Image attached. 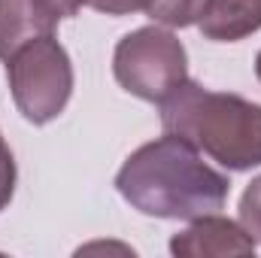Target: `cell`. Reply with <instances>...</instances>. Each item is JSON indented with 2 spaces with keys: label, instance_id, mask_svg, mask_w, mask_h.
I'll return each instance as SVG.
<instances>
[{
  "label": "cell",
  "instance_id": "1",
  "mask_svg": "<svg viewBox=\"0 0 261 258\" xmlns=\"http://www.w3.org/2000/svg\"><path fill=\"white\" fill-rule=\"evenodd\" d=\"M116 192L143 216L192 222L225 207L231 179L210 167L192 143L164 134L125 158Z\"/></svg>",
  "mask_w": 261,
  "mask_h": 258
},
{
  "label": "cell",
  "instance_id": "2",
  "mask_svg": "<svg viewBox=\"0 0 261 258\" xmlns=\"http://www.w3.org/2000/svg\"><path fill=\"white\" fill-rule=\"evenodd\" d=\"M161 107L164 134L192 143L225 170L261 167V104L186 79Z\"/></svg>",
  "mask_w": 261,
  "mask_h": 258
},
{
  "label": "cell",
  "instance_id": "3",
  "mask_svg": "<svg viewBox=\"0 0 261 258\" xmlns=\"http://www.w3.org/2000/svg\"><path fill=\"white\" fill-rule=\"evenodd\" d=\"M6 79L18 113L31 125L55 122L73 94V64L55 34L24 43L6 61Z\"/></svg>",
  "mask_w": 261,
  "mask_h": 258
},
{
  "label": "cell",
  "instance_id": "4",
  "mask_svg": "<svg viewBox=\"0 0 261 258\" xmlns=\"http://www.w3.org/2000/svg\"><path fill=\"white\" fill-rule=\"evenodd\" d=\"M113 73L128 94L161 104L189 79V55L176 34L146 24L119 40L113 52Z\"/></svg>",
  "mask_w": 261,
  "mask_h": 258
},
{
  "label": "cell",
  "instance_id": "5",
  "mask_svg": "<svg viewBox=\"0 0 261 258\" xmlns=\"http://www.w3.org/2000/svg\"><path fill=\"white\" fill-rule=\"evenodd\" d=\"M255 240L249 237V231L234 222L225 219L219 213H206L192 219V225L179 234L170 237V252L176 258H225V255H252L255 252Z\"/></svg>",
  "mask_w": 261,
  "mask_h": 258
},
{
  "label": "cell",
  "instance_id": "6",
  "mask_svg": "<svg viewBox=\"0 0 261 258\" xmlns=\"http://www.w3.org/2000/svg\"><path fill=\"white\" fill-rule=\"evenodd\" d=\"M197 28L213 43H237L261 31V0H206Z\"/></svg>",
  "mask_w": 261,
  "mask_h": 258
},
{
  "label": "cell",
  "instance_id": "7",
  "mask_svg": "<svg viewBox=\"0 0 261 258\" xmlns=\"http://www.w3.org/2000/svg\"><path fill=\"white\" fill-rule=\"evenodd\" d=\"M52 31L55 21H49L34 0H0V61H9L24 43Z\"/></svg>",
  "mask_w": 261,
  "mask_h": 258
},
{
  "label": "cell",
  "instance_id": "8",
  "mask_svg": "<svg viewBox=\"0 0 261 258\" xmlns=\"http://www.w3.org/2000/svg\"><path fill=\"white\" fill-rule=\"evenodd\" d=\"M203 3L206 0H152L146 12L155 24L164 28H192L203 12Z\"/></svg>",
  "mask_w": 261,
  "mask_h": 258
},
{
  "label": "cell",
  "instance_id": "9",
  "mask_svg": "<svg viewBox=\"0 0 261 258\" xmlns=\"http://www.w3.org/2000/svg\"><path fill=\"white\" fill-rule=\"evenodd\" d=\"M240 225L255 243H261V176H255L240 197Z\"/></svg>",
  "mask_w": 261,
  "mask_h": 258
},
{
  "label": "cell",
  "instance_id": "10",
  "mask_svg": "<svg viewBox=\"0 0 261 258\" xmlns=\"http://www.w3.org/2000/svg\"><path fill=\"white\" fill-rule=\"evenodd\" d=\"M15 158H12V149L6 146L3 134H0V213L9 207L12 194H15Z\"/></svg>",
  "mask_w": 261,
  "mask_h": 258
},
{
  "label": "cell",
  "instance_id": "11",
  "mask_svg": "<svg viewBox=\"0 0 261 258\" xmlns=\"http://www.w3.org/2000/svg\"><path fill=\"white\" fill-rule=\"evenodd\" d=\"M37 3V9L49 18V21H61V18H70V15H76L88 0H34Z\"/></svg>",
  "mask_w": 261,
  "mask_h": 258
},
{
  "label": "cell",
  "instance_id": "12",
  "mask_svg": "<svg viewBox=\"0 0 261 258\" xmlns=\"http://www.w3.org/2000/svg\"><path fill=\"white\" fill-rule=\"evenodd\" d=\"M97 12L107 15H130V12H146L152 0H88Z\"/></svg>",
  "mask_w": 261,
  "mask_h": 258
},
{
  "label": "cell",
  "instance_id": "13",
  "mask_svg": "<svg viewBox=\"0 0 261 258\" xmlns=\"http://www.w3.org/2000/svg\"><path fill=\"white\" fill-rule=\"evenodd\" d=\"M255 76H258V82H261V52H258V58H255Z\"/></svg>",
  "mask_w": 261,
  "mask_h": 258
}]
</instances>
